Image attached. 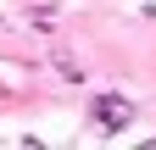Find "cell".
Returning a JSON list of instances; mask_svg holds the SVG:
<instances>
[{"instance_id": "1", "label": "cell", "mask_w": 156, "mask_h": 150, "mask_svg": "<svg viewBox=\"0 0 156 150\" xmlns=\"http://www.w3.org/2000/svg\"><path fill=\"white\" fill-rule=\"evenodd\" d=\"M101 117H106V122L117 128V122L128 117V100H117V95H106V100H101Z\"/></svg>"}]
</instances>
